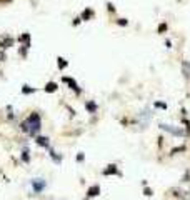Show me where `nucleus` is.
<instances>
[{"label":"nucleus","instance_id":"obj_1","mask_svg":"<svg viewBox=\"0 0 190 200\" xmlns=\"http://www.w3.org/2000/svg\"><path fill=\"white\" fill-rule=\"evenodd\" d=\"M22 130L24 132H29L30 135H35L37 137V133H38V130L42 128V122H40V115H38L37 112H33L30 117L25 120L24 123H22Z\"/></svg>","mask_w":190,"mask_h":200},{"label":"nucleus","instance_id":"obj_2","mask_svg":"<svg viewBox=\"0 0 190 200\" xmlns=\"http://www.w3.org/2000/svg\"><path fill=\"white\" fill-rule=\"evenodd\" d=\"M45 180H43V179H35L33 182H32V187H33V192L35 193H40L42 192V190L43 189H45Z\"/></svg>","mask_w":190,"mask_h":200},{"label":"nucleus","instance_id":"obj_3","mask_svg":"<svg viewBox=\"0 0 190 200\" xmlns=\"http://www.w3.org/2000/svg\"><path fill=\"white\" fill-rule=\"evenodd\" d=\"M62 82L68 83V85H70V88H72V90H75L77 93H80V88H78V83L75 82L73 78H70V77H64V78H62Z\"/></svg>","mask_w":190,"mask_h":200},{"label":"nucleus","instance_id":"obj_4","mask_svg":"<svg viewBox=\"0 0 190 200\" xmlns=\"http://www.w3.org/2000/svg\"><path fill=\"white\" fill-rule=\"evenodd\" d=\"M160 127L163 128V130H167V132L174 133V135H183V130H177V128H174L172 125H165V123H162Z\"/></svg>","mask_w":190,"mask_h":200},{"label":"nucleus","instance_id":"obj_5","mask_svg":"<svg viewBox=\"0 0 190 200\" xmlns=\"http://www.w3.org/2000/svg\"><path fill=\"white\" fill-rule=\"evenodd\" d=\"M35 142H37V144L40 145V147H45V149H48V147H50V144H48V139H47V137H40V135H37V137H35Z\"/></svg>","mask_w":190,"mask_h":200},{"label":"nucleus","instance_id":"obj_6","mask_svg":"<svg viewBox=\"0 0 190 200\" xmlns=\"http://www.w3.org/2000/svg\"><path fill=\"white\" fill-rule=\"evenodd\" d=\"M100 193V187L99 185H94V187H90L88 189V192H87V195L88 197H97V195Z\"/></svg>","mask_w":190,"mask_h":200},{"label":"nucleus","instance_id":"obj_7","mask_svg":"<svg viewBox=\"0 0 190 200\" xmlns=\"http://www.w3.org/2000/svg\"><path fill=\"white\" fill-rule=\"evenodd\" d=\"M57 88H59V87H57V83H55V82H48L43 90H45L47 93H54V92H57Z\"/></svg>","mask_w":190,"mask_h":200},{"label":"nucleus","instance_id":"obj_8","mask_svg":"<svg viewBox=\"0 0 190 200\" xmlns=\"http://www.w3.org/2000/svg\"><path fill=\"white\" fill-rule=\"evenodd\" d=\"M115 173H118L117 165H108V168L104 170V175H115Z\"/></svg>","mask_w":190,"mask_h":200},{"label":"nucleus","instance_id":"obj_9","mask_svg":"<svg viewBox=\"0 0 190 200\" xmlns=\"http://www.w3.org/2000/svg\"><path fill=\"white\" fill-rule=\"evenodd\" d=\"M85 109H87L90 113H95V112H97V104L90 100V102H87V104H85Z\"/></svg>","mask_w":190,"mask_h":200},{"label":"nucleus","instance_id":"obj_10","mask_svg":"<svg viewBox=\"0 0 190 200\" xmlns=\"http://www.w3.org/2000/svg\"><path fill=\"white\" fill-rule=\"evenodd\" d=\"M57 65H59V69H65V67L68 65V62L65 59H62V57H59V59H57Z\"/></svg>","mask_w":190,"mask_h":200},{"label":"nucleus","instance_id":"obj_11","mask_svg":"<svg viewBox=\"0 0 190 200\" xmlns=\"http://www.w3.org/2000/svg\"><path fill=\"white\" fill-rule=\"evenodd\" d=\"M20 42H24L27 47H30V35H29V33H24V35L20 37Z\"/></svg>","mask_w":190,"mask_h":200},{"label":"nucleus","instance_id":"obj_12","mask_svg":"<svg viewBox=\"0 0 190 200\" xmlns=\"http://www.w3.org/2000/svg\"><path fill=\"white\" fill-rule=\"evenodd\" d=\"M92 17V10H88V8H85V10L82 12V20H88Z\"/></svg>","mask_w":190,"mask_h":200},{"label":"nucleus","instance_id":"obj_13","mask_svg":"<svg viewBox=\"0 0 190 200\" xmlns=\"http://www.w3.org/2000/svg\"><path fill=\"white\" fill-rule=\"evenodd\" d=\"M48 152H50V157L54 158L55 162H60V157H59V155L55 153V150H54V149H50V147H48Z\"/></svg>","mask_w":190,"mask_h":200},{"label":"nucleus","instance_id":"obj_14","mask_svg":"<svg viewBox=\"0 0 190 200\" xmlns=\"http://www.w3.org/2000/svg\"><path fill=\"white\" fill-rule=\"evenodd\" d=\"M22 92H24V93H33L35 88H30L29 85H24V87H22Z\"/></svg>","mask_w":190,"mask_h":200},{"label":"nucleus","instance_id":"obj_15","mask_svg":"<svg viewBox=\"0 0 190 200\" xmlns=\"http://www.w3.org/2000/svg\"><path fill=\"white\" fill-rule=\"evenodd\" d=\"M12 42H14V40H12V38H7L5 42L2 43V48H7V47H10V45H12Z\"/></svg>","mask_w":190,"mask_h":200},{"label":"nucleus","instance_id":"obj_16","mask_svg":"<svg viewBox=\"0 0 190 200\" xmlns=\"http://www.w3.org/2000/svg\"><path fill=\"white\" fill-rule=\"evenodd\" d=\"M183 150H185V147H183V145H182V147H177V149L172 150V155H175L177 152H183Z\"/></svg>","mask_w":190,"mask_h":200},{"label":"nucleus","instance_id":"obj_17","mask_svg":"<svg viewBox=\"0 0 190 200\" xmlns=\"http://www.w3.org/2000/svg\"><path fill=\"white\" fill-rule=\"evenodd\" d=\"M22 158H24V162H29V150L25 149L24 153H22Z\"/></svg>","mask_w":190,"mask_h":200},{"label":"nucleus","instance_id":"obj_18","mask_svg":"<svg viewBox=\"0 0 190 200\" xmlns=\"http://www.w3.org/2000/svg\"><path fill=\"white\" fill-rule=\"evenodd\" d=\"M165 30H167V24H160V25H158V32H160V33H163Z\"/></svg>","mask_w":190,"mask_h":200},{"label":"nucleus","instance_id":"obj_19","mask_svg":"<svg viewBox=\"0 0 190 200\" xmlns=\"http://www.w3.org/2000/svg\"><path fill=\"white\" fill-rule=\"evenodd\" d=\"M117 24H118V25H120V27H125L127 24H129V22H127L125 19H118V20H117Z\"/></svg>","mask_w":190,"mask_h":200},{"label":"nucleus","instance_id":"obj_20","mask_svg":"<svg viewBox=\"0 0 190 200\" xmlns=\"http://www.w3.org/2000/svg\"><path fill=\"white\" fill-rule=\"evenodd\" d=\"M155 107H158V109H163V110L167 109V105H165V104H162V102H155Z\"/></svg>","mask_w":190,"mask_h":200},{"label":"nucleus","instance_id":"obj_21","mask_svg":"<svg viewBox=\"0 0 190 200\" xmlns=\"http://www.w3.org/2000/svg\"><path fill=\"white\" fill-rule=\"evenodd\" d=\"M80 22H82V17H75L72 24H73V25H78V24H80Z\"/></svg>","mask_w":190,"mask_h":200},{"label":"nucleus","instance_id":"obj_22","mask_svg":"<svg viewBox=\"0 0 190 200\" xmlns=\"http://www.w3.org/2000/svg\"><path fill=\"white\" fill-rule=\"evenodd\" d=\"M144 193L147 195V197H150V195H152V190H150L148 187H145V189H144Z\"/></svg>","mask_w":190,"mask_h":200},{"label":"nucleus","instance_id":"obj_23","mask_svg":"<svg viewBox=\"0 0 190 200\" xmlns=\"http://www.w3.org/2000/svg\"><path fill=\"white\" fill-rule=\"evenodd\" d=\"M107 7H108V12H113V10H115V7H113V5H112V3H108V5H107Z\"/></svg>","mask_w":190,"mask_h":200},{"label":"nucleus","instance_id":"obj_24","mask_svg":"<svg viewBox=\"0 0 190 200\" xmlns=\"http://www.w3.org/2000/svg\"><path fill=\"white\" fill-rule=\"evenodd\" d=\"M77 160H80V162H82V160H83V153H78V157H77Z\"/></svg>","mask_w":190,"mask_h":200}]
</instances>
